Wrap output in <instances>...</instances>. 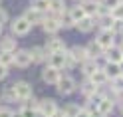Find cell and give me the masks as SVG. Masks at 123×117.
I'll return each instance as SVG.
<instances>
[{
  "instance_id": "5b68a950",
  "label": "cell",
  "mask_w": 123,
  "mask_h": 117,
  "mask_svg": "<svg viewBox=\"0 0 123 117\" xmlns=\"http://www.w3.org/2000/svg\"><path fill=\"white\" fill-rule=\"evenodd\" d=\"M95 42H97L99 46H101L103 50H107V48H113V46H115V34L111 32V30H101Z\"/></svg>"
},
{
  "instance_id": "b9f144b4",
  "label": "cell",
  "mask_w": 123,
  "mask_h": 117,
  "mask_svg": "<svg viewBox=\"0 0 123 117\" xmlns=\"http://www.w3.org/2000/svg\"><path fill=\"white\" fill-rule=\"evenodd\" d=\"M119 109H121V113H123V101H119Z\"/></svg>"
},
{
  "instance_id": "d4e9b609",
  "label": "cell",
  "mask_w": 123,
  "mask_h": 117,
  "mask_svg": "<svg viewBox=\"0 0 123 117\" xmlns=\"http://www.w3.org/2000/svg\"><path fill=\"white\" fill-rule=\"evenodd\" d=\"M80 103H66L64 109H62V113H64V117H75L80 113Z\"/></svg>"
},
{
  "instance_id": "ba28073f",
  "label": "cell",
  "mask_w": 123,
  "mask_h": 117,
  "mask_svg": "<svg viewBox=\"0 0 123 117\" xmlns=\"http://www.w3.org/2000/svg\"><path fill=\"white\" fill-rule=\"evenodd\" d=\"M14 64L18 68H28L32 64V58H30V52L28 50H18L14 52Z\"/></svg>"
},
{
  "instance_id": "7a4b0ae2",
  "label": "cell",
  "mask_w": 123,
  "mask_h": 117,
  "mask_svg": "<svg viewBox=\"0 0 123 117\" xmlns=\"http://www.w3.org/2000/svg\"><path fill=\"white\" fill-rule=\"evenodd\" d=\"M12 87H14V93H16L18 101H24V99H28L30 95H32V83L26 81V80L14 81V83H12Z\"/></svg>"
},
{
  "instance_id": "5bb4252c",
  "label": "cell",
  "mask_w": 123,
  "mask_h": 117,
  "mask_svg": "<svg viewBox=\"0 0 123 117\" xmlns=\"http://www.w3.org/2000/svg\"><path fill=\"white\" fill-rule=\"evenodd\" d=\"M22 18H24L30 26H34V24H40V22L44 20V14H40V12L34 10V8H26V12H24V16H22Z\"/></svg>"
},
{
  "instance_id": "cb8c5ba5",
  "label": "cell",
  "mask_w": 123,
  "mask_h": 117,
  "mask_svg": "<svg viewBox=\"0 0 123 117\" xmlns=\"http://www.w3.org/2000/svg\"><path fill=\"white\" fill-rule=\"evenodd\" d=\"M81 93H83V95H86V97H89V95H93V93L99 89L97 87V85H93V83H91V80H89V77H86V81H83L81 83Z\"/></svg>"
},
{
  "instance_id": "2e32d148",
  "label": "cell",
  "mask_w": 123,
  "mask_h": 117,
  "mask_svg": "<svg viewBox=\"0 0 123 117\" xmlns=\"http://www.w3.org/2000/svg\"><path fill=\"white\" fill-rule=\"evenodd\" d=\"M30 52V58H32V64H42V62L48 60V54H46L44 48H38V46H34L32 50H28Z\"/></svg>"
},
{
  "instance_id": "8d00e7d4",
  "label": "cell",
  "mask_w": 123,
  "mask_h": 117,
  "mask_svg": "<svg viewBox=\"0 0 123 117\" xmlns=\"http://www.w3.org/2000/svg\"><path fill=\"white\" fill-rule=\"evenodd\" d=\"M121 2H123V0H105V8H111L113 10L115 6H119Z\"/></svg>"
},
{
  "instance_id": "74e56055",
  "label": "cell",
  "mask_w": 123,
  "mask_h": 117,
  "mask_svg": "<svg viewBox=\"0 0 123 117\" xmlns=\"http://www.w3.org/2000/svg\"><path fill=\"white\" fill-rule=\"evenodd\" d=\"M6 22H8V12L4 8H0V26H4Z\"/></svg>"
},
{
  "instance_id": "ab89813d",
  "label": "cell",
  "mask_w": 123,
  "mask_h": 117,
  "mask_svg": "<svg viewBox=\"0 0 123 117\" xmlns=\"http://www.w3.org/2000/svg\"><path fill=\"white\" fill-rule=\"evenodd\" d=\"M52 117H64V113H62V109H58V111H56V113H54Z\"/></svg>"
},
{
  "instance_id": "3957f363",
  "label": "cell",
  "mask_w": 123,
  "mask_h": 117,
  "mask_svg": "<svg viewBox=\"0 0 123 117\" xmlns=\"http://www.w3.org/2000/svg\"><path fill=\"white\" fill-rule=\"evenodd\" d=\"M58 109H60V107H58V103H56V99H50V97L40 99V107H38V111H40L44 117H52Z\"/></svg>"
},
{
  "instance_id": "60d3db41",
  "label": "cell",
  "mask_w": 123,
  "mask_h": 117,
  "mask_svg": "<svg viewBox=\"0 0 123 117\" xmlns=\"http://www.w3.org/2000/svg\"><path fill=\"white\" fill-rule=\"evenodd\" d=\"M14 117H22V113H20V111H18V113H16V111H14Z\"/></svg>"
},
{
  "instance_id": "d6986e66",
  "label": "cell",
  "mask_w": 123,
  "mask_h": 117,
  "mask_svg": "<svg viewBox=\"0 0 123 117\" xmlns=\"http://www.w3.org/2000/svg\"><path fill=\"white\" fill-rule=\"evenodd\" d=\"M0 52L14 54V52H16V40H14L12 36H4L2 40H0Z\"/></svg>"
},
{
  "instance_id": "7402d4cb",
  "label": "cell",
  "mask_w": 123,
  "mask_h": 117,
  "mask_svg": "<svg viewBox=\"0 0 123 117\" xmlns=\"http://www.w3.org/2000/svg\"><path fill=\"white\" fill-rule=\"evenodd\" d=\"M81 6V10L86 12V16H91V18H95V14H97V2H93V0H83V2L80 4Z\"/></svg>"
},
{
  "instance_id": "ffe728a7",
  "label": "cell",
  "mask_w": 123,
  "mask_h": 117,
  "mask_svg": "<svg viewBox=\"0 0 123 117\" xmlns=\"http://www.w3.org/2000/svg\"><path fill=\"white\" fill-rule=\"evenodd\" d=\"M89 80H91V83H93V85H97V87H103V85L109 83V80H107V75H105V72H103L101 68H99L97 72L89 77Z\"/></svg>"
},
{
  "instance_id": "9c48e42d",
  "label": "cell",
  "mask_w": 123,
  "mask_h": 117,
  "mask_svg": "<svg viewBox=\"0 0 123 117\" xmlns=\"http://www.w3.org/2000/svg\"><path fill=\"white\" fill-rule=\"evenodd\" d=\"M30 28L32 26H30L24 18H16L12 22V34H16V36H26L30 32Z\"/></svg>"
},
{
  "instance_id": "4dcf8cb0",
  "label": "cell",
  "mask_w": 123,
  "mask_h": 117,
  "mask_svg": "<svg viewBox=\"0 0 123 117\" xmlns=\"http://www.w3.org/2000/svg\"><path fill=\"white\" fill-rule=\"evenodd\" d=\"M24 107H28V109H36V111H38V107H40V99H36L34 95H30L28 99H24Z\"/></svg>"
},
{
  "instance_id": "e575fe53",
  "label": "cell",
  "mask_w": 123,
  "mask_h": 117,
  "mask_svg": "<svg viewBox=\"0 0 123 117\" xmlns=\"http://www.w3.org/2000/svg\"><path fill=\"white\" fill-rule=\"evenodd\" d=\"M74 66H75L74 58L70 56V52H66V68H64V69H70V68H74Z\"/></svg>"
},
{
  "instance_id": "7bdbcfd3",
  "label": "cell",
  "mask_w": 123,
  "mask_h": 117,
  "mask_svg": "<svg viewBox=\"0 0 123 117\" xmlns=\"http://www.w3.org/2000/svg\"><path fill=\"white\" fill-rule=\"evenodd\" d=\"M0 32H2V26H0Z\"/></svg>"
},
{
  "instance_id": "277c9868",
  "label": "cell",
  "mask_w": 123,
  "mask_h": 117,
  "mask_svg": "<svg viewBox=\"0 0 123 117\" xmlns=\"http://www.w3.org/2000/svg\"><path fill=\"white\" fill-rule=\"evenodd\" d=\"M60 77H62V72L56 69V68H52V66H46L42 69V80H44V83H48V85H56Z\"/></svg>"
},
{
  "instance_id": "8992f818",
  "label": "cell",
  "mask_w": 123,
  "mask_h": 117,
  "mask_svg": "<svg viewBox=\"0 0 123 117\" xmlns=\"http://www.w3.org/2000/svg\"><path fill=\"white\" fill-rule=\"evenodd\" d=\"M44 50H46L48 56H52V54H56V52H66V44H64V40H60V38L54 36V38H50V40L46 42Z\"/></svg>"
},
{
  "instance_id": "44dd1931",
  "label": "cell",
  "mask_w": 123,
  "mask_h": 117,
  "mask_svg": "<svg viewBox=\"0 0 123 117\" xmlns=\"http://www.w3.org/2000/svg\"><path fill=\"white\" fill-rule=\"evenodd\" d=\"M97 69H99V68H97V62H95V60H86V62L81 64V74L86 75V77H91Z\"/></svg>"
},
{
  "instance_id": "6da1fadb",
  "label": "cell",
  "mask_w": 123,
  "mask_h": 117,
  "mask_svg": "<svg viewBox=\"0 0 123 117\" xmlns=\"http://www.w3.org/2000/svg\"><path fill=\"white\" fill-rule=\"evenodd\" d=\"M56 89L60 95H72V93L78 89V81L74 80L72 75H62L58 83H56Z\"/></svg>"
},
{
  "instance_id": "d6a6232c",
  "label": "cell",
  "mask_w": 123,
  "mask_h": 117,
  "mask_svg": "<svg viewBox=\"0 0 123 117\" xmlns=\"http://www.w3.org/2000/svg\"><path fill=\"white\" fill-rule=\"evenodd\" d=\"M93 111H95V109H91V107H81L80 109V113L78 115H75V117H93Z\"/></svg>"
},
{
  "instance_id": "836d02e7",
  "label": "cell",
  "mask_w": 123,
  "mask_h": 117,
  "mask_svg": "<svg viewBox=\"0 0 123 117\" xmlns=\"http://www.w3.org/2000/svg\"><path fill=\"white\" fill-rule=\"evenodd\" d=\"M111 32H123V20H115L113 22V26H111Z\"/></svg>"
},
{
  "instance_id": "603a6c76",
  "label": "cell",
  "mask_w": 123,
  "mask_h": 117,
  "mask_svg": "<svg viewBox=\"0 0 123 117\" xmlns=\"http://www.w3.org/2000/svg\"><path fill=\"white\" fill-rule=\"evenodd\" d=\"M30 8L38 10L40 14H48L50 12V0H32L30 2Z\"/></svg>"
},
{
  "instance_id": "f546056e",
  "label": "cell",
  "mask_w": 123,
  "mask_h": 117,
  "mask_svg": "<svg viewBox=\"0 0 123 117\" xmlns=\"http://www.w3.org/2000/svg\"><path fill=\"white\" fill-rule=\"evenodd\" d=\"M12 64H14V54H10V52H0V66L10 68Z\"/></svg>"
},
{
  "instance_id": "484cf974",
  "label": "cell",
  "mask_w": 123,
  "mask_h": 117,
  "mask_svg": "<svg viewBox=\"0 0 123 117\" xmlns=\"http://www.w3.org/2000/svg\"><path fill=\"white\" fill-rule=\"evenodd\" d=\"M97 20H99V28L101 30H111L113 22H115L111 14H101V16H97Z\"/></svg>"
},
{
  "instance_id": "ac0fdd59",
  "label": "cell",
  "mask_w": 123,
  "mask_h": 117,
  "mask_svg": "<svg viewBox=\"0 0 123 117\" xmlns=\"http://www.w3.org/2000/svg\"><path fill=\"white\" fill-rule=\"evenodd\" d=\"M42 28H44L46 34H56L62 26H60V22L54 20V18H44V20H42Z\"/></svg>"
},
{
  "instance_id": "83f0119b",
  "label": "cell",
  "mask_w": 123,
  "mask_h": 117,
  "mask_svg": "<svg viewBox=\"0 0 123 117\" xmlns=\"http://www.w3.org/2000/svg\"><path fill=\"white\" fill-rule=\"evenodd\" d=\"M2 99L6 101V103H14V101H18V97H16V93H14V87H12V85L4 87V91H2Z\"/></svg>"
},
{
  "instance_id": "f35d334b",
  "label": "cell",
  "mask_w": 123,
  "mask_h": 117,
  "mask_svg": "<svg viewBox=\"0 0 123 117\" xmlns=\"http://www.w3.org/2000/svg\"><path fill=\"white\" fill-rule=\"evenodd\" d=\"M8 77V68H4V66H0V81L6 80Z\"/></svg>"
},
{
  "instance_id": "7c38bea8",
  "label": "cell",
  "mask_w": 123,
  "mask_h": 117,
  "mask_svg": "<svg viewBox=\"0 0 123 117\" xmlns=\"http://www.w3.org/2000/svg\"><path fill=\"white\" fill-rule=\"evenodd\" d=\"M103 72H105V75H107V80H115V77H119V75H123V69H121V64H109L107 62L105 64V68H101Z\"/></svg>"
},
{
  "instance_id": "52a82bcc",
  "label": "cell",
  "mask_w": 123,
  "mask_h": 117,
  "mask_svg": "<svg viewBox=\"0 0 123 117\" xmlns=\"http://www.w3.org/2000/svg\"><path fill=\"white\" fill-rule=\"evenodd\" d=\"M113 107H115V101H113L111 97H103V99L97 103L95 111H97L99 117H107L109 113H113Z\"/></svg>"
},
{
  "instance_id": "ee69618b",
  "label": "cell",
  "mask_w": 123,
  "mask_h": 117,
  "mask_svg": "<svg viewBox=\"0 0 123 117\" xmlns=\"http://www.w3.org/2000/svg\"><path fill=\"white\" fill-rule=\"evenodd\" d=\"M121 54H123V48H121Z\"/></svg>"
},
{
  "instance_id": "9a60e30c",
  "label": "cell",
  "mask_w": 123,
  "mask_h": 117,
  "mask_svg": "<svg viewBox=\"0 0 123 117\" xmlns=\"http://www.w3.org/2000/svg\"><path fill=\"white\" fill-rule=\"evenodd\" d=\"M86 52H87L89 60H95V62H97V58H99V56H103V52H105V50H103L95 40H91V42L86 46Z\"/></svg>"
},
{
  "instance_id": "8fae6325",
  "label": "cell",
  "mask_w": 123,
  "mask_h": 117,
  "mask_svg": "<svg viewBox=\"0 0 123 117\" xmlns=\"http://www.w3.org/2000/svg\"><path fill=\"white\" fill-rule=\"evenodd\" d=\"M48 60H50L48 66L60 69V72L66 68V52H56V54H52V56H48Z\"/></svg>"
},
{
  "instance_id": "4fadbf2b",
  "label": "cell",
  "mask_w": 123,
  "mask_h": 117,
  "mask_svg": "<svg viewBox=\"0 0 123 117\" xmlns=\"http://www.w3.org/2000/svg\"><path fill=\"white\" fill-rule=\"evenodd\" d=\"M70 56L74 58L75 64H83L86 60H89V56H87V52H86L83 46H74V48L70 50Z\"/></svg>"
},
{
  "instance_id": "f1b7e54d",
  "label": "cell",
  "mask_w": 123,
  "mask_h": 117,
  "mask_svg": "<svg viewBox=\"0 0 123 117\" xmlns=\"http://www.w3.org/2000/svg\"><path fill=\"white\" fill-rule=\"evenodd\" d=\"M83 16H86V12L81 10V6H74V8H70V18H72L74 24H75V22H80Z\"/></svg>"
},
{
  "instance_id": "1f68e13d",
  "label": "cell",
  "mask_w": 123,
  "mask_h": 117,
  "mask_svg": "<svg viewBox=\"0 0 123 117\" xmlns=\"http://www.w3.org/2000/svg\"><path fill=\"white\" fill-rule=\"evenodd\" d=\"M109 14L113 16V20H123V2H121L119 6H115V8H113Z\"/></svg>"
},
{
  "instance_id": "d590c367",
  "label": "cell",
  "mask_w": 123,
  "mask_h": 117,
  "mask_svg": "<svg viewBox=\"0 0 123 117\" xmlns=\"http://www.w3.org/2000/svg\"><path fill=\"white\" fill-rule=\"evenodd\" d=\"M0 117H14V111L10 107H0Z\"/></svg>"
},
{
  "instance_id": "e0dca14e",
  "label": "cell",
  "mask_w": 123,
  "mask_h": 117,
  "mask_svg": "<svg viewBox=\"0 0 123 117\" xmlns=\"http://www.w3.org/2000/svg\"><path fill=\"white\" fill-rule=\"evenodd\" d=\"M75 26H78L80 32H91L95 26V18H91V16H83L80 22H75Z\"/></svg>"
},
{
  "instance_id": "30bf717a",
  "label": "cell",
  "mask_w": 123,
  "mask_h": 117,
  "mask_svg": "<svg viewBox=\"0 0 123 117\" xmlns=\"http://www.w3.org/2000/svg\"><path fill=\"white\" fill-rule=\"evenodd\" d=\"M105 60L109 62V64H121L123 62V54H121V48H117V46H113V48H107L103 52Z\"/></svg>"
},
{
  "instance_id": "f6af8a7d",
  "label": "cell",
  "mask_w": 123,
  "mask_h": 117,
  "mask_svg": "<svg viewBox=\"0 0 123 117\" xmlns=\"http://www.w3.org/2000/svg\"><path fill=\"white\" fill-rule=\"evenodd\" d=\"M81 2H83V0H81Z\"/></svg>"
},
{
  "instance_id": "4316f807",
  "label": "cell",
  "mask_w": 123,
  "mask_h": 117,
  "mask_svg": "<svg viewBox=\"0 0 123 117\" xmlns=\"http://www.w3.org/2000/svg\"><path fill=\"white\" fill-rule=\"evenodd\" d=\"M66 2L64 0H50V12L52 14H64Z\"/></svg>"
}]
</instances>
